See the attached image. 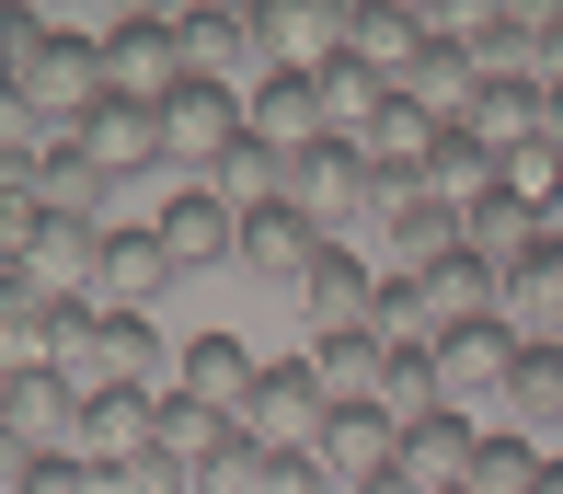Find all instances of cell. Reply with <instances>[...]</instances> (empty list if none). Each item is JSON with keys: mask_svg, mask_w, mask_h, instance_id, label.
<instances>
[{"mask_svg": "<svg viewBox=\"0 0 563 494\" xmlns=\"http://www.w3.org/2000/svg\"><path fill=\"white\" fill-rule=\"evenodd\" d=\"M368 494H415V483H402V472H379V483H368Z\"/></svg>", "mask_w": 563, "mask_h": 494, "instance_id": "obj_46", "label": "cell"}, {"mask_svg": "<svg viewBox=\"0 0 563 494\" xmlns=\"http://www.w3.org/2000/svg\"><path fill=\"white\" fill-rule=\"evenodd\" d=\"M402 288L426 299V322L460 333V322H495V276L472 265V253H449V265H426V276H402Z\"/></svg>", "mask_w": 563, "mask_h": 494, "instance_id": "obj_29", "label": "cell"}, {"mask_svg": "<svg viewBox=\"0 0 563 494\" xmlns=\"http://www.w3.org/2000/svg\"><path fill=\"white\" fill-rule=\"evenodd\" d=\"M265 460H276V449H253V437L230 426L219 449H208V472H196V494H265Z\"/></svg>", "mask_w": 563, "mask_h": 494, "instance_id": "obj_40", "label": "cell"}, {"mask_svg": "<svg viewBox=\"0 0 563 494\" xmlns=\"http://www.w3.org/2000/svg\"><path fill=\"white\" fill-rule=\"evenodd\" d=\"M12 494H104V472H92V460H12Z\"/></svg>", "mask_w": 563, "mask_h": 494, "instance_id": "obj_42", "label": "cell"}, {"mask_svg": "<svg viewBox=\"0 0 563 494\" xmlns=\"http://www.w3.org/2000/svg\"><path fill=\"white\" fill-rule=\"evenodd\" d=\"M379 356H391V345H379L368 322H356V333H322V345H311L322 403H334V414H368V403H379Z\"/></svg>", "mask_w": 563, "mask_h": 494, "instance_id": "obj_27", "label": "cell"}, {"mask_svg": "<svg viewBox=\"0 0 563 494\" xmlns=\"http://www.w3.org/2000/svg\"><path fill=\"white\" fill-rule=\"evenodd\" d=\"M150 230H162V253H173V265H242V219H230L208 185H185Z\"/></svg>", "mask_w": 563, "mask_h": 494, "instance_id": "obj_21", "label": "cell"}, {"mask_svg": "<svg viewBox=\"0 0 563 494\" xmlns=\"http://www.w3.org/2000/svg\"><path fill=\"white\" fill-rule=\"evenodd\" d=\"M173 46H185V81H219L253 46V12H173Z\"/></svg>", "mask_w": 563, "mask_h": 494, "instance_id": "obj_36", "label": "cell"}, {"mask_svg": "<svg viewBox=\"0 0 563 494\" xmlns=\"http://www.w3.org/2000/svg\"><path fill=\"white\" fill-rule=\"evenodd\" d=\"M12 103H23V127H92V103H104V35L58 23V46L12 81Z\"/></svg>", "mask_w": 563, "mask_h": 494, "instance_id": "obj_3", "label": "cell"}, {"mask_svg": "<svg viewBox=\"0 0 563 494\" xmlns=\"http://www.w3.org/2000/svg\"><path fill=\"white\" fill-rule=\"evenodd\" d=\"M345 23H356V0H265L253 46H265V69H322L345 46Z\"/></svg>", "mask_w": 563, "mask_h": 494, "instance_id": "obj_14", "label": "cell"}, {"mask_svg": "<svg viewBox=\"0 0 563 494\" xmlns=\"http://www.w3.org/2000/svg\"><path fill=\"white\" fill-rule=\"evenodd\" d=\"M173 276H185V265L162 253V230H104V288H92V299H104V310H139V322H150V299H162Z\"/></svg>", "mask_w": 563, "mask_h": 494, "instance_id": "obj_23", "label": "cell"}, {"mask_svg": "<svg viewBox=\"0 0 563 494\" xmlns=\"http://www.w3.org/2000/svg\"><path fill=\"white\" fill-rule=\"evenodd\" d=\"M368 333H379V345H402V356H426V345H438V322H426V299L402 288V276H379V310H368Z\"/></svg>", "mask_w": 563, "mask_h": 494, "instance_id": "obj_39", "label": "cell"}, {"mask_svg": "<svg viewBox=\"0 0 563 494\" xmlns=\"http://www.w3.org/2000/svg\"><path fill=\"white\" fill-rule=\"evenodd\" d=\"M173 392L185 403H208L219 426L242 414V392H253V356H242V333H196L185 356H173Z\"/></svg>", "mask_w": 563, "mask_h": 494, "instance_id": "obj_25", "label": "cell"}, {"mask_svg": "<svg viewBox=\"0 0 563 494\" xmlns=\"http://www.w3.org/2000/svg\"><path fill=\"white\" fill-rule=\"evenodd\" d=\"M368 230H379V276H426V265H449V253H460V219H449L426 185H379Z\"/></svg>", "mask_w": 563, "mask_h": 494, "instance_id": "obj_8", "label": "cell"}, {"mask_svg": "<svg viewBox=\"0 0 563 494\" xmlns=\"http://www.w3.org/2000/svg\"><path fill=\"white\" fill-rule=\"evenodd\" d=\"M104 92H115V103H162V92H185L173 12H115V23H104Z\"/></svg>", "mask_w": 563, "mask_h": 494, "instance_id": "obj_6", "label": "cell"}, {"mask_svg": "<svg viewBox=\"0 0 563 494\" xmlns=\"http://www.w3.org/2000/svg\"><path fill=\"white\" fill-rule=\"evenodd\" d=\"M58 380L81 403L92 392H162V333H150L139 310H104V299H92L81 333H69V356H58Z\"/></svg>", "mask_w": 563, "mask_h": 494, "instance_id": "obj_1", "label": "cell"}, {"mask_svg": "<svg viewBox=\"0 0 563 494\" xmlns=\"http://www.w3.org/2000/svg\"><path fill=\"white\" fill-rule=\"evenodd\" d=\"M368 414H379L391 437L426 426V414H438V356H402V345H391V356H379V403H368Z\"/></svg>", "mask_w": 563, "mask_h": 494, "instance_id": "obj_37", "label": "cell"}, {"mask_svg": "<svg viewBox=\"0 0 563 494\" xmlns=\"http://www.w3.org/2000/svg\"><path fill=\"white\" fill-rule=\"evenodd\" d=\"M426 356H438V414H460V426H472V414H506V369H518V333L506 322H460Z\"/></svg>", "mask_w": 563, "mask_h": 494, "instance_id": "obj_4", "label": "cell"}, {"mask_svg": "<svg viewBox=\"0 0 563 494\" xmlns=\"http://www.w3.org/2000/svg\"><path fill=\"white\" fill-rule=\"evenodd\" d=\"M472 437H483V426H460V414H426V426H402V437H391V472L415 483V494H460V483H472Z\"/></svg>", "mask_w": 563, "mask_h": 494, "instance_id": "obj_20", "label": "cell"}, {"mask_svg": "<svg viewBox=\"0 0 563 494\" xmlns=\"http://www.w3.org/2000/svg\"><path fill=\"white\" fill-rule=\"evenodd\" d=\"M529 58H541V92H563V12H529Z\"/></svg>", "mask_w": 563, "mask_h": 494, "instance_id": "obj_43", "label": "cell"}, {"mask_svg": "<svg viewBox=\"0 0 563 494\" xmlns=\"http://www.w3.org/2000/svg\"><path fill=\"white\" fill-rule=\"evenodd\" d=\"M81 150H92V173L104 185H139V173H162V116L150 103H92V127H81Z\"/></svg>", "mask_w": 563, "mask_h": 494, "instance_id": "obj_17", "label": "cell"}, {"mask_svg": "<svg viewBox=\"0 0 563 494\" xmlns=\"http://www.w3.org/2000/svg\"><path fill=\"white\" fill-rule=\"evenodd\" d=\"M541 69H518V81H483L472 92V116H460V139H472L483 150V162H506V150H529V139H541Z\"/></svg>", "mask_w": 563, "mask_h": 494, "instance_id": "obj_18", "label": "cell"}, {"mask_svg": "<svg viewBox=\"0 0 563 494\" xmlns=\"http://www.w3.org/2000/svg\"><path fill=\"white\" fill-rule=\"evenodd\" d=\"M265 494H322V472H311V449H299V460H265Z\"/></svg>", "mask_w": 563, "mask_h": 494, "instance_id": "obj_44", "label": "cell"}, {"mask_svg": "<svg viewBox=\"0 0 563 494\" xmlns=\"http://www.w3.org/2000/svg\"><path fill=\"white\" fill-rule=\"evenodd\" d=\"M322 380H311V356H288V369H253V392H242V414H230V426L253 437V449H276V460H299L322 437Z\"/></svg>", "mask_w": 563, "mask_h": 494, "instance_id": "obj_5", "label": "cell"}, {"mask_svg": "<svg viewBox=\"0 0 563 494\" xmlns=\"http://www.w3.org/2000/svg\"><path fill=\"white\" fill-rule=\"evenodd\" d=\"M0 265H12L35 299H92V288H104V219H46L35 242L0 253Z\"/></svg>", "mask_w": 563, "mask_h": 494, "instance_id": "obj_10", "label": "cell"}, {"mask_svg": "<svg viewBox=\"0 0 563 494\" xmlns=\"http://www.w3.org/2000/svg\"><path fill=\"white\" fill-rule=\"evenodd\" d=\"M541 150H563V92H552V103H541Z\"/></svg>", "mask_w": 563, "mask_h": 494, "instance_id": "obj_45", "label": "cell"}, {"mask_svg": "<svg viewBox=\"0 0 563 494\" xmlns=\"http://www.w3.org/2000/svg\"><path fill=\"white\" fill-rule=\"evenodd\" d=\"M506 426L518 437L563 426V345H518V369H506Z\"/></svg>", "mask_w": 563, "mask_h": 494, "instance_id": "obj_33", "label": "cell"}, {"mask_svg": "<svg viewBox=\"0 0 563 494\" xmlns=\"http://www.w3.org/2000/svg\"><path fill=\"white\" fill-rule=\"evenodd\" d=\"M242 265L265 276V288H299V276L322 265V230L299 219V207H253L242 219Z\"/></svg>", "mask_w": 563, "mask_h": 494, "instance_id": "obj_24", "label": "cell"}, {"mask_svg": "<svg viewBox=\"0 0 563 494\" xmlns=\"http://www.w3.org/2000/svg\"><path fill=\"white\" fill-rule=\"evenodd\" d=\"M438 35H449V12H402V0H356V23H345V46L379 69V81H402Z\"/></svg>", "mask_w": 563, "mask_h": 494, "instance_id": "obj_16", "label": "cell"}, {"mask_svg": "<svg viewBox=\"0 0 563 494\" xmlns=\"http://www.w3.org/2000/svg\"><path fill=\"white\" fill-rule=\"evenodd\" d=\"M208 196L230 207V219H253V207H288V162H276V150H219V162H208Z\"/></svg>", "mask_w": 563, "mask_h": 494, "instance_id": "obj_31", "label": "cell"}, {"mask_svg": "<svg viewBox=\"0 0 563 494\" xmlns=\"http://www.w3.org/2000/svg\"><path fill=\"white\" fill-rule=\"evenodd\" d=\"M299 310H311V333H356L379 310V276H368V253L356 242H322V265L299 276Z\"/></svg>", "mask_w": 563, "mask_h": 494, "instance_id": "obj_15", "label": "cell"}, {"mask_svg": "<svg viewBox=\"0 0 563 494\" xmlns=\"http://www.w3.org/2000/svg\"><path fill=\"white\" fill-rule=\"evenodd\" d=\"M219 414L208 403H185V392H150V449H162V460H185V472H208V449H219Z\"/></svg>", "mask_w": 563, "mask_h": 494, "instance_id": "obj_35", "label": "cell"}, {"mask_svg": "<svg viewBox=\"0 0 563 494\" xmlns=\"http://www.w3.org/2000/svg\"><path fill=\"white\" fill-rule=\"evenodd\" d=\"M242 139H253V150H276V162H288V185H299V162L322 150V103H311V69H265V81L242 92Z\"/></svg>", "mask_w": 563, "mask_h": 494, "instance_id": "obj_11", "label": "cell"}, {"mask_svg": "<svg viewBox=\"0 0 563 494\" xmlns=\"http://www.w3.org/2000/svg\"><path fill=\"white\" fill-rule=\"evenodd\" d=\"M495 322L518 333V345H563V230H541V242L495 276Z\"/></svg>", "mask_w": 563, "mask_h": 494, "instance_id": "obj_13", "label": "cell"}, {"mask_svg": "<svg viewBox=\"0 0 563 494\" xmlns=\"http://www.w3.org/2000/svg\"><path fill=\"white\" fill-rule=\"evenodd\" d=\"M69 426H81V392L58 369H0V437H12V460H58Z\"/></svg>", "mask_w": 563, "mask_h": 494, "instance_id": "obj_12", "label": "cell"}, {"mask_svg": "<svg viewBox=\"0 0 563 494\" xmlns=\"http://www.w3.org/2000/svg\"><path fill=\"white\" fill-rule=\"evenodd\" d=\"M541 437H518V426H483L472 437V483H460V494H541Z\"/></svg>", "mask_w": 563, "mask_h": 494, "instance_id": "obj_30", "label": "cell"}, {"mask_svg": "<svg viewBox=\"0 0 563 494\" xmlns=\"http://www.w3.org/2000/svg\"><path fill=\"white\" fill-rule=\"evenodd\" d=\"M391 92L415 103V116H438V127H460V116H472V92H483V69H472V58H460V46L438 35V46H426V58L402 69V81H391Z\"/></svg>", "mask_w": 563, "mask_h": 494, "instance_id": "obj_28", "label": "cell"}, {"mask_svg": "<svg viewBox=\"0 0 563 494\" xmlns=\"http://www.w3.org/2000/svg\"><path fill=\"white\" fill-rule=\"evenodd\" d=\"M46 46H58V12H0V92H12Z\"/></svg>", "mask_w": 563, "mask_h": 494, "instance_id": "obj_41", "label": "cell"}, {"mask_svg": "<svg viewBox=\"0 0 563 494\" xmlns=\"http://www.w3.org/2000/svg\"><path fill=\"white\" fill-rule=\"evenodd\" d=\"M0 185H23L46 219H104V207H115V185L92 173V150H81V127H23Z\"/></svg>", "mask_w": 563, "mask_h": 494, "instance_id": "obj_2", "label": "cell"}, {"mask_svg": "<svg viewBox=\"0 0 563 494\" xmlns=\"http://www.w3.org/2000/svg\"><path fill=\"white\" fill-rule=\"evenodd\" d=\"M150 116H162V162H185L196 185H208L219 150H242V92H230V81H185V92L150 103Z\"/></svg>", "mask_w": 563, "mask_h": 494, "instance_id": "obj_7", "label": "cell"}, {"mask_svg": "<svg viewBox=\"0 0 563 494\" xmlns=\"http://www.w3.org/2000/svg\"><path fill=\"white\" fill-rule=\"evenodd\" d=\"M311 103H322V139H368V127H379V103H391V81H379L356 46H334V58L311 69Z\"/></svg>", "mask_w": 563, "mask_h": 494, "instance_id": "obj_22", "label": "cell"}, {"mask_svg": "<svg viewBox=\"0 0 563 494\" xmlns=\"http://www.w3.org/2000/svg\"><path fill=\"white\" fill-rule=\"evenodd\" d=\"M529 242H541V219H518L506 196H472V207H460V253H472L483 276H506V265H518Z\"/></svg>", "mask_w": 563, "mask_h": 494, "instance_id": "obj_34", "label": "cell"}, {"mask_svg": "<svg viewBox=\"0 0 563 494\" xmlns=\"http://www.w3.org/2000/svg\"><path fill=\"white\" fill-rule=\"evenodd\" d=\"M495 196L518 207V219L563 230V150H541V139H529V150H506V162H495Z\"/></svg>", "mask_w": 563, "mask_h": 494, "instance_id": "obj_32", "label": "cell"}, {"mask_svg": "<svg viewBox=\"0 0 563 494\" xmlns=\"http://www.w3.org/2000/svg\"><path fill=\"white\" fill-rule=\"evenodd\" d=\"M288 207L322 230V242H345V230H368V207H379V173L356 162L345 139H322L311 162H299V185H288Z\"/></svg>", "mask_w": 563, "mask_h": 494, "instance_id": "obj_9", "label": "cell"}, {"mask_svg": "<svg viewBox=\"0 0 563 494\" xmlns=\"http://www.w3.org/2000/svg\"><path fill=\"white\" fill-rule=\"evenodd\" d=\"M150 449V392H92L81 426H69V460H92V472H115V460Z\"/></svg>", "mask_w": 563, "mask_h": 494, "instance_id": "obj_26", "label": "cell"}, {"mask_svg": "<svg viewBox=\"0 0 563 494\" xmlns=\"http://www.w3.org/2000/svg\"><path fill=\"white\" fill-rule=\"evenodd\" d=\"M541 494H563V460H541Z\"/></svg>", "mask_w": 563, "mask_h": 494, "instance_id": "obj_47", "label": "cell"}, {"mask_svg": "<svg viewBox=\"0 0 563 494\" xmlns=\"http://www.w3.org/2000/svg\"><path fill=\"white\" fill-rule=\"evenodd\" d=\"M311 472H322V494H368L379 472H391V426H379V414H322Z\"/></svg>", "mask_w": 563, "mask_h": 494, "instance_id": "obj_19", "label": "cell"}, {"mask_svg": "<svg viewBox=\"0 0 563 494\" xmlns=\"http://www.w3.org/2000/svg\"><path fill=\"white\" fill-rule=\"evenodd\" d=\"M426 196H438L449 219H460L472 196H495V162H483V150L460 139V127H449V139H438V162H426Z\"/></svg>", "mask_w": 563, "mask_h": 494, "instance_id": "obj_38", "label": "cell"}]
</instances>
